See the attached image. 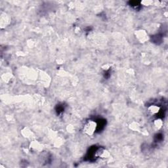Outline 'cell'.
Instances as JSON below:
<instances>
[{"mask_svg":"<svg viewBox=\"0 0 168 168\" xmlns=\"http://www.w3.org/2000/svg\"><path fill=\"white\" fill-rule=\"evenodd\" d=\"M96 128H97V125L95 124V122L94 123L93 122H90L86 124L85 127V131L87 134L92 135L94 132V131L95 130Z\"/></svg>","mask_w":168,"mask_h":168,"instance_id":"1","label":"cell"}]
</instances>
